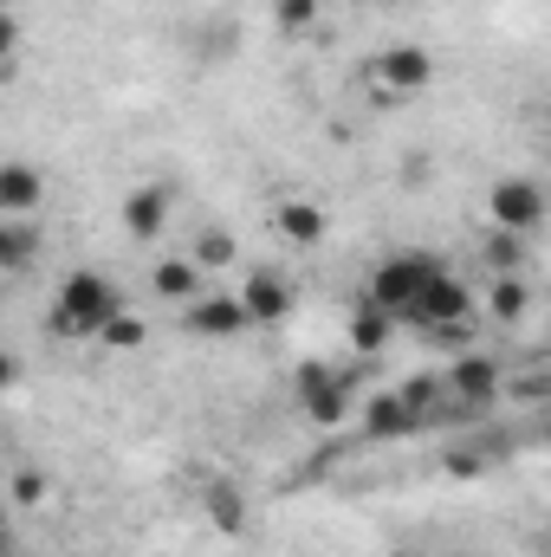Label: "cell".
I'll return each mask as SVG.
<instances>
[{
	"label": "cell",
	"mask_w": 551,
	"mask_h": 557,
	"mask_svg": "<svg viewBox=\"0 0 551 557\" xmlns=\"http://www.w3.org/2000/svg\"><path fill=\"white\" fill-rule=\"evenodd\" d=\"M118 311H124V298H118V285H111L105 273H65V285H59L46 324H52V337L78 344V337H98Z\"/></svg>",
	"instance_id": "cell-1"
},
{
	"label": "cell",
	"mask_w": 551,
	"mask_h": 557,
	"mask_svg": "<svg viewBox=\"0 0 551 557\" xmlns=\"http://www.w3.org/2000/svg\"><path fill=\"white\" fill-rule=\"evenodd\" d=\"M403 324H421L428 337H467V324H474V292H467V278H454L448 267L428 278L421 292H415V305L403 311Z\"/></svg>",
	"instance_id": "cell-2"
},
{
	"label": "cell",
	"mask_w": 551,
	"mask_h": 557,
	"mask_svg": "<svg viewBox=\"0 0 551 557\" xmlns=\"http://www.w3.org/2000/svg\"><path fill=\"white\" fill-rule=\"evenodd\" d=\"M434 273H441V260H434V253H390V260H377V267H370V285H364V298L403 324V311L415 305V292H421V285H428Z\"/></svg>",
	"instance_id": "cell-3"
},
{
	"label": "cell",
	"mask_w": 551,
	"mask_h": 557,
	"mask_svg": "<svg viewBox=\"0 0 551 557\" xmlns=\"http://www.w3.org/2000/svg\"><path fill=\"white\" fill-rule=\"evenodd\" d=\"M292 396H298V416L311 428H344V416H351V376L331 363H298Z\"/></svg>",
	"instance_id": "cell-4"
},
{
	"label": "cell",
	"mask_w": 551,
	"mask_h": 557,
	"mask_svg": "<svg viewBox=\"0 0 551 557\" xmlns=\"http://www.w3.org/2000/svg\"><path fill=\"white\" fill-rule=\"evenodd\" d=\"M487 214H493V227L500 234H539L546 227V188L532 182V175H500L493 182V195H487Z\"/></svg>",
	"instance_id": "cell-5"
},
{
	"label": "cell",
	"mask_w": 551,
	"mask_h": 557,
	"mask_svg": "<svg viewBox=\"0 0 551 557\" xmlns=\"http://www.w3.org/2000/svg\"><path fill=\"white\" fill-rule=\"evenodd\" d=\"M500 357H487V350H467V357H454L448 363V376H441V396L454 403V409H493L500 403Z\"/></svg>",
	"instance_id": "cell-6"
},
{
	"label": "cell",
	"mask_w": 551,
	"mask_h": 557,
	"mask_svg": "<svg viewBox=\"0 0 551 557\" xmlns=\"http://www.w3.org/2000/svg\"><path fill=\"white\" fill-rule=\"evenodd\" d=\"M241 311H247V324L254 331H267V324H285L292 318V305H298V292H292V278L273 273V267H260V273H247L241 278Z\"/></svg>",
	"instance_id": "cell-7"
},
{
	"label": "cell",
	"mask_w": 551,
	"mask_h": 557,
	"mask_svg": "<svg viewBox=\"0 0 551 557\" xmlns=\"http://www.w3.org/2000/svg\"><path fill=\"white\" fill-rule=\"evenodd\" d=\"M370 78H377V91L409 98V91H421V85L434 78V52H428V46H383V52L370 59Z\"/></svg>",
	"instance_id": "cell-8"
},
{
	"label": "cell",
	"mask_w": 551,
	"mask_h": 557,
	"mask_svg": "<svg viewBox=\"0 0 551 557\" xmlns=\"http://www.w3.org/2000/svg\"><path fill=\"white\" fill-rule=\"evenodd\" d=\"M182 331H195V337L221 344V337H241V331H254V324H247V311H241V298H234V292H201V298H188V305H182Z\"/></svg>",
	"instance_id": "cell-9"
},
{
	"label": "cell",
	"mask_w": 551,
	"mask_h": 557,
	"mask_svg": "<svg viewBox=\"0 0 551 557\" xmlns=\"http://www.w3.org/2000/svg\"><path fill=\"white\" fill-rule=\"evenodd\" d=\"M169 208H175V195H169L162 182L131 188V201H124V234H131V240H156V234H169Z\"/></svg>",
	"instance_id": "cell-10"
},
{
	"label": "cell",
	"mask_w": 551,
	"mask_h": 557,
	"mask_svg": "<svg viewBox=\"0 0 551 557\" xmlns=\"http://www.w3.org/2000/svg\"><path fill=\"white\" fill-rule=\"evenodd\" d=\"M39 201H46V175H39L33 162H0V214L33 221Z\"/></svg>",
	"instance_id": "cell-11"
},
{
	"label": "cell",
	"mask_w": 551,
	"mask_h": 557,
	"mask_svg": "<svg viewBox=\"0 0 551 557\" xmlns=\"http://www.w3.org/2000/svg\"><path fill=\"white\" fill-rule=\"evenodd\" d=\"M39 253H46L39 227H33V221H13V214H0V278L33 273V267H39Z\"/></svg>",
	"instance_id": "cell-12"
},
{
	"label": "cell",
	"mask_w": 551,
	"mask_h": 557,
	"mask_svg": "<svg viewBox=\"0 0 551 557\" xmlns=\"http://www.w3.org/2000/svg\"><path fill=\"white\" fill-rule=\"evenodd\" d=\"M415 428H421V416H415L396 389H383V396L364 403V434H370V441H403V434H415Z\"/></svg>",
	"instance_id": "cell-13"
},
{
	"label": "cell",
	"mask_w": 551,
	"mask_h": 557,
	"mask_svg": "<svg viewBox=\"0 0 551 557\" xmlns=\"http://www.w3.org/2000/svg\"><path fill=\"white\" fill-rule=\"evenodd\" d=\"M156 298H169V305H188V298H201V267L188 260V253H175V260H156Z\"/></svg>",
	"instance_id": "cell-14"
},
{
	"label": "cell",
	"mask_w": 551,
	"mask_h": 557,
	"mask_svg": "<svg viewBox=\"0 0 551 557\" xmlns=\"http://www.w3.org/2000/svg\"><path fill=\"white\" fill-rule=\"evenodd\" d=\"M344 331H351V350H357V357H377V350L396 337V318H390V311H377V305L364 298V305L351 311V324H344Z\"/></svg>",
	"instance_id": "cell-15"
},
{
	"label": "cell",
	"mask_w": 551,
	"mask_h": 557,
	"mask_svg": "<svg viewBox=\"0 0 551 557\" xmlns=\"http://www.w3.org/2000/svg\"><path fill=\"white\" fill-rule=\"evenodd\" d=\"M273 227L292 240V247H318L331 221H325V208H318V201H285V208L273 214Z\"/></svg>",
	"instance_id": "cell-16"
},
{
	"label": "cell",
	"mask_w": 551,
	"mask_h": 557,
	"mask_svg": "<svg viewBox=\"0 0 551 557\" xmlns=\"http://www.w3.org/2000/svg\"><path fill=\"white\" fill-rule=\"evenodd\" d=\"M208 519H215L221 532H247V499H241V486L215 480V486H208Z\"/></svg>",
	"instance_id": "cell-17"
},
{
	"label": "cell",
	"mask_w": 551,
	"mask_h": 557,
	"mask_svg": "<svg viewBox=\"0 0 551 557\" xmlns=\"http://www.w3.org/2000/svg\"><path fill=\"white\" fill-rule=\"evenodd\" d=\"M487 267L500 278H519L526 273V234H500L493 227V240H487Z\"/></svg>",
	"instance_id": "cell-18"
},
{
	"label": "cell",
	"mask_w": 551,
	"mask_h": 557,
	"mask_svg": "<svg viewBox=\"0 0 551 557\" xmlns=\"http://www.w3.org/2000/svg\"><path fill=\"white\" fill-rule=\"evenodd\" d=\"M188 260H195L201 273H215V267H234V234H221V227H208V234H195V247H188Z\"/></svg>",
	"instance_id": "cell-19"
},
{
	"label": "cell",
	"mask_w": 551,
	"mask_h": 557,
	"mask_svg": "<svg viewBox=\"0 0 551 557\" xmlns=\"http://www.w3.org/2000/svg\"><path fill=\"white\" fill-rule=\"evenodd\" d=\"M143 337H149V324H143L137 311H118V318L98 331V344H111V350H143Z\"/></svg>",
	"instance_id": "cell-20"
},
{
	"label": "cell",
	"mask_w": 551,
	"mask_h": 557,
	"mask_svg": "<svg viewBox=\"0 0 551 557\" xmlns=\"http://www.w3.org/2000/svg\"><path fill=\"white\" fill-rule=\"evenodd\" d=\"M526 305H532L526 278H500V285H493V318H500V324H519V318H526Z\"/></svg>",
	"instance_id": "cell-21"
},
{
	"label": "cell",
	"mask_w": 551,
	"mask_h": 557,
	"mask_svg": "<svg viewBox=\"0 0 551 557\" xmlns=\"http://www.w3.org/2000/svg\"><path fill=\"white\" fill-rule=\"evenodd\" d=\"M396 396H403V403H409L415 416H428V409H434V403H441V376H434V370H421V376H409V383H403V389H396Z\"/></svg>",
	"instance_id": "cell-22"
},
{
	"label": "cell",
	"mask_w": 551,
	"mask_h": 557,
	"mask_svg": "<svg viewBox=\"0 0 551 557\" xmlns=\"http://www.w3.org/2000/svg\"><path fill=\"white\" fill-rule=\"evenodd\" d=\"M7 493H13V506H39V499L52 493V480H46L39 467H20V473L7 480Z\"/></svg>",
	"instance_id": "cell-23"
},
{
	"label": "cell",
	"mask_w": 551,
	"mask_h": 557,
	"mask_svg": "<svg viewBox=\"0 0 551 557\" xmlns=\"http://www.w3.org/2000/svg\"><path fill=\"white\" fill-rule=\"evenodd\" d=\"M273 20L285 33H305V26L318 20V0H273Z\"/></svg>",
	"instance_id": "cell-24"
},
{
	"label": "cell",
	"mask_w": 551,
	"mask_h": 557,
	"mask_svg": "<svg viewBox=\"0 0 551 557\" xmlns=\"http://www.w3.org/2000/svg\"><path fill=\"white\" fill-rule=\"evenodd\" d=\"M13 52H20V13H13V7H0V72L13 65Z\"/></svg>",
	"instance_id": "cell-25"
},
{
	"label": "cell",
	"mask_w": 551,
	"mask_h": 557,
	"mask_svg": "<svg viewBox=\"0 0 551 557\" xmlns=\"http://www.w3.org/2000/svg\"><path fill=\"white\" fill-rule=\"evenodd\" d=\"M13 383H20V357H13V350H0V396H7Z\"/></svg>",
	"instance_id": "cell-26"
},
{
	"label": "cell",
	"mask_w": 551,
	"mask_h": 557,
	"mask_svg": "<svg viewBox=\"0 0 551 557\" xmlns=\"http://www.w3.org/2000/svg\"><path fill=\"white\" fill-rule=\"evenodd\" d=\"M0 532H7V499H0Z\"/></svg>",
	"instance_id": "cell-27"
},
{
	"label": "cell",
	"mask_w": 551,
	"mask_h": 557,
	"mask_svg": "<svg viewBox=\"0 0 551 557\" xmlns=\"http://www.w3.org/2000/svg\"><path fill=\"white\" fill-rule=\"evenodd\" d=\"M0 305H7V278H0Z\"/></svg>",
	"instance_id": "cell-28"
},
{
	"label": "cell",
	"mask_w": 551,
	"mask_h": 557,
	"mask_svg": "<svg viewBox=\"0 0 551 557\" xmlns=\"http://www.w3.org/2000/svg\"><path fill=\"white\" fill-rule=\"evenodd\" d=\"M0 552H7V532H0Z\"/></svg>",
	"instance_id": "cell-29"
},
{
	"label": "cell",
	"mask_w": 551,
	"mask_h": 557,
	"mask_svg": "<svg viewBox=\"0 0 551 557\" xmlns=\"http://www.w3.org/2000/svg\"><path fill=\"white\" fill-rule=\"evenodd\" d=\"M0 7H13V0H0Z\"/></svg>",
	"instance_id": "cell-30"
},
{
	"label": "cell",
	"mask_w": 551,
	"mask_h": 557,
	"mask_svg": "<svg viewBox=\"0 0 551 557\" xmlns=\"http://www.w3.org/2000/svg\"><path fill=\"white\" fill-rule=\"evenodd\" d=\"M0 557H7V552H0Z\"/></svg>",
	"instance_id": "cell-31"
}]
</instances>
